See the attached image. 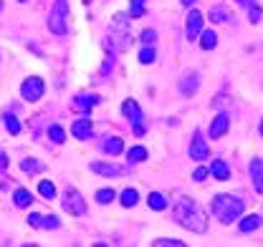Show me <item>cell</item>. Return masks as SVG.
Here are the masks:
<instances>
[{
  "mask_svg": "<svg viewBox=\"0 0 263 247\" xmlns=\"http://www.w3.org/2000/svg\"><path fill=\"white\" fill-rule=\"evenodd\" d=\"M172 219L182 224L185 230L195 232V235H205L208 232V214L203 212V207L197 205L195 199L190 197H182L175 202V207H172Z\"/></svg>",
  "mask_w": 263,
  "mask_h": 247,
  "instance_id": "1",
  "label": "cell"
},
{
  "mask_svg": "<svg viewBox=\"0 0 263 247\" xmlns=\"http://www.w3.org/2000/svg\"><path fill=\"white\" fill-rule=\"evenodd\" d=\"M210 210H213L215 219H220L223 224H230L233 219L243 214V199L233 197V194H218L210 202Z\"/></svg>",
  "mask_w": 263,
  "mask_h": 247,
  "instance_id": "2",
  "label": "cell"
},
{
  "mask_svg": "<svg viewBox=\"0 0 263 247\" xmlns=\"http://www.w3.org/2000/svg\"><path fill=\"white\" fill-rule=\"evenodd\" d=\"M127 23H129V15L127 13H117L114 15V23H112V43L119 51H127L132 46V38L127 33Z\"/></svg>",
  "mask_w": 263,
  "mask_h": 247,
  "instance_id": "3",
  "label": "cell"
},
{
  "mask_svg": "<svg viewBox=\"0 0 263 247\" xmlns=\"http://www.w3.org/2000/svg\"><path fill=\"white\" fill-rule=\"evenodd\" d=\"M66 18H69V0H56L48 15V28L53 35H66Z\"/></svg>",
  "mask_w": 263,
  "mask_h": 247,
  "instance_id": "4",
  "label": "cell"
},
{
  "mask_svg": "<svg viewBox=\"0 0 263 247\" xmlns=\"http://www.w3.org/2000/svg\"><path fill=\"white\" fill-rule=\"evenodd\" d=\"M63 210L74 214V217H81L86 212V202L81 199V194L76 189H66V197H63Z\"/></svg>",
  "mask_w": 263,
  "mask_h": 247,
  "instance_id": "5",
  "label": "cell"
},
{
  "mask_svg": "<svg viewBox=\"0 0 263 247\" xmlns=\"http://www.w3.org/2000/svg\"><path fill=\"white\" fill-rule=\"evenodd\" d=\"M43 91H46V86H43V81L38 76H31L23 81V86H20V96L28 99V101H38L43 96Z\"/></svg>",
  "mask_w": 263,
  "mask_h": 247,
  "instance_id": "6",
  "label": "cell"
},
{
  "mask_svg": "<svg viewBox=\"0 0 263 247\" xmlns=\"http://www.w3.org/2000/svg\"><path fill=\"white\" fill-rule=\"evenodd\" d=\"M208 154H210V149H208V144L203 139V131H195L192 141H190V156L195 162H203V159H208Z\"/></svg>",
  "mask_w": 263,
  "mask_h": 247,
  "instance_id": "7",
  "label": "cell"
},
{
  "mask_svg": "<svg viewBox=\"0 0 263 247\" xmlns=\"http://www.w3.org/2000/svg\"><path fill=\"white\" fill-rule=\"evenodd\" d=\"M228 126H230V116L223 111V114H218L213 119V124H210V139H220L223 134L228 131Z\"/></svg>",
  "mask_w": 263,
  "mask_h": 247,
  "instance_id": "8",
  "label": "cell"
},
{
  "mask_svg": "<svg viewBox=\"0 0 263 247\" xmlns=\"http://www.w3.org/2000/svg\"><path fill=\"white\" fill-rule=\"evenodd\" d=\"M185 31H187V38H190V40L200 35V31H203V13H197V10H190Z\"/></svg>",
  "mask_w": 263,
  "mask_h": 247,
  "instance_id": "9",
  "label": "cell"
},
{
  "mask_svg": "<svg viewBox=\"0 0 263 247\" xmlns=\"http://www.w3.org/2000/svg\"><path fill=\"white\" fill-rule=\"evenodd\" d=\"M122 114L127 119H132V124H142V108H139V104L134 99H127L122 104Z\"/></svg>",
  "mask_w": 263,
  "mask_h": 247,
  "instance_id": "10",
  "label": "cell"
},
{
  "mask_svg": "<svg viewBox=\"0 0 263 247\" xmlns=\"http://www.w3.org/2000/svg\"><path fill=\"white\" fill-rule=\"evenodd\" d=\"M197 86H200V76H197V73H185V76L180 78V91H182L185 96H192V94L197 91Z\"/></svg>",
  "mask_w": 263,
  "mask_h": 247,
  "instance_id": "11",
  "label": "cell"
},
{
  "mask_svg": "<svg viewBox=\"0 0 263 247\" xmlns=\"http://www.w3.org/2000/svg\"><path fill=\"white\" fill-rule=\"evenodd\" d=\"M71 134L76 139H89L91 137V119H76L71 124Z\"/></svg>",
  "mask_w": 263,
  "mask_h": 247,
  "instance_id": "12",
  "label": "cell"
},
{
  "mask_svg": "<svg viewBox=\"0 0 263 247\" xmlns=\"http://www.w3.org/2000/svg\"><path fill=\"white\" fill-rule=\"evenodd\" d=\"M251 179H253L256 192L263 194V159H253L251 162Z\"/></svg>",
  "mask_w": 263,
  "mask_h": 247,
  "instance_id": "13",
  "label": "cell"
},
{
  "mask_svg": "<svg viewBox=\"0 0 263 247\" xmlns=\"http://www.w3.org/2000/svg\"><path fill=\"white\" fill-rule=\"evenodd\" d=\"M208 172L218 179V182H228V179H230V169H228V164H225L223 159H215V162L210 164Z\"/></svg>",
  "mask_w": 263,
  "mask_h": 247,
  "instance_id": "14",
  "label": "cell"
},
{
  "mask_svg": "<svg viewBox=\"0 0 263 247\" xmlns=\"http://www.w3.org/2000/svg\"><path fill=\"white\" fill-rule=\"evenodd\" d=\"M96 104H99V96H94V94H91V96H89V94H81V96L74 99V108H76V111H91Z\"/></svg>",
  "mask_w": 263,
  "mask_h": 247,
  "instance_id": "15",
  "label": "cell"
},
{
  "mask_svg": "<svg viewBox=\"0 0 263 247\" xmlns=\"http://www.w3.org/2000/svg\"><path fill=\"white\" fill-rule=\"evenodd\" d=\"M147 205H149V210L162 212V210H167V197H165V194H160V192H149Z\"/></svg>",
  "mask_w": 263,
  "mask_h": 247,
  "instance_id": "16",
  "label": "cell"
},
{
  "mask_svg": "<svg viewBox=\"0 0 263 247\" xmlns=\"http://www.w3.org/2000/svg\"><path fill=\"white\" fill-rule=\"evenodd\" d=\"M91 172L96 174H104V176H114V174H122V169L117 164H106V162H94L91 164Z\"/></svg>",
  "mask_w": 263,
  "mask_h": 247,
  "instance_id": "17",
  "label": "cell"
},
{
  "mask_svg": "<svg viewBox=\"0 0 263 247\" xmlns=\"http://www.w3.org/2000/svg\"><path fill=\"white\" fill-rule=\"evenodd\" d=\"M238 3L248 10V20H251V23H258V20H261V5L256 3V0H238Z\"/></svg>",
  "mask_w": 263,
  "mask_h": 247,
  "instance_id": "18",
  "label": "cell"
},
{
  "mask_svg": "<svg viewBox=\"0 0 263 247\" xmlns=\"http://www.w3.org/2000/svg\"><path fill=\"white\" fill-rule=\"evenodd\" d=\"M228 18H230V13H228L225 5H213L210 8V20H213V23H225Z\"/></svg>",
  "mask_w": 263,
  "mask_h": 247,
  "instance_id": "19",
  "label": "cell"
},
{
  "mask_svg": "<svg viewBox=\"0 0 263 247\" xmlns=\"http://www.w3.org/2000/svg\"><path fill=\"white\" fill-rule=\"evenodd\" d=\"M200 46H203L205 51H213V48L218 46V35H215V31H200Z\"/></svg>",
  "mask_w": 263,
  "mask_h": 247,
  "instance_id": "20",
  "label": "cell"
},
{
  "mask_svg": "<svg viewBox=\"0 0 263 247\" xmlns=\"http://www.w3.org/2000/svg\"><path fill=\"white\" fill-rule=\"evenodd\" d=\"M258 227H261V217L258 214H251V217H246L243 222H240V232L243 235H248V232H253Z\"/></svg>",
  "mask_w": 263,
  "mask_h": 247,
  "instance_id": "21",
  "label": "cell"
},
{
  "mask_svg": "<svg viewBox=\"0 0 263 247\" xmlns=\"http://www.w3.org/2000/svg\"><path fill=\"white\" fill-rule=\"evenodd\" d=\"M15 207H31V202H33V194L28 189H15Z\"/></svg>",
  "mask_w": 263,
  "mask_h": 247,
  "instance_id": "22",
  "label": "cell"
},
{
  "mask_svg": "<svg viewBox=\"0 0 263 247\" xmlns=\"http://www.w3.org/2000/svg\"><path fill=\"white\" fill-rule=\"evenodd\" d=\"M122 149H124V144H122V139H117V137H112V139H106V141H104V151H106V154H112V156H117Z\"/></svg>",
  "mask_w": 263,
  "mask_h": 247,
  "instance_id": "23",
  "label": "cell"
},
{
  "mask_svg": "<svg viewBox=\"0 0 263 247\" xmlns=\"http://www.w3.org/2000/svg\"><path fill=\"white\" fill-rule=\"evenodd\" d=\"M38 192H41L43 199H53L56 197V187H53V182H48V179H43V182L38 184Z\"/></svg>",
  "mask_w": 263,
  "mask_h": 247,
  "instance_id": "24",
  "label": "cell"
},
{
  "mask_svg": "<svg viewBox=\"0 0 263 247\" xmlns=\"http://www.w3.org/2000/svg\"><path fill=\"white\" fill-rule=\"evenodd\" d=\"M112 199H117V192L112 187H104V189L96 192V202H99V205H109Z\"/></svg>",
  "mask_w": 263,
  "mask_h": 247,
  "instance_id": "25",
  "label": "cell"
},
{
  "mask_svg": "<svg viewBox=\"0 0 263 247\" xmlns=\"http://www.w3.org/2000/svg\"><path fill=\"white\" fill-rule=\"evenodd\" d=\"M155 58H157V53H155V46H144V48L139 51V63H144V66L155 63Z\"/></svg>",
  "mask_w": 263,
  "mask_h": 247,
  "instance_id": "26",
  "label": "cell"
},
{
  "mask_svg": "<svg viewBox=\"0 0 263 247\" xmlns=\"http://www.w3.org/2000/svg\"><path fill=\"white\" fill-rule=\"evenodd\" d=\"M127 156H129V162H144L147 159V149L144 146H132L127 151Z\"/></svg>",
  "mask_w": 263,
  "mask_h": 247,
  "instance_id": "27",
  "label": "cell"
},
{
  "mask_svg": "<svg viewBox=\"0 0 263 247\" xmlns=\"http://www.w3.org/2000/svg\"><path fill=\"white\" fill-rule=\"evenodd\" d=\"M137 199H139L137 189H124V192H122V205H124V207H134Z\"/></svg>",
  "mask_w": 263,
  "mask_h": 247,
  "instance_id": "28",
  "label": "cell"
},
{
  "mask_svg": "<svg viewBox=\"0 0 263 247\" xmlns=\"http://www.w3.org/2000/svg\"><path fill=\"white\" fill-rule=\"evenodd\" d=\"M144 15V0H132L129 3V18H142Z\"/></svg>",
  "mask_w": 263,
  "mask_h": 247,
  "instance_id": "29",
  "label": "cell"
},
{
  "mask_svg": "<svg viewBox=\"0 0 263 247\" xmlns=\"http://www.w3.org/2000/svg\"><path fill=\"white\" fill-rule=\"evenodd\" d=\"M20 169H23V172H31V174H38V172L43 169V164L36 162V159H23V162H20Z\"/></svg>",
  "mask_w": 263,
  "mask_h": 247,
  "instance_id": "30",
  "label": "cell"
},
{
  "mask_svg": "<svg viewBox=\"0 0 263 247\" xmlns=\"http://www.w3.org/2000/svg\"><path fill=\"white\" fill-rule=\"evenodd\" d=\"M48 137H51V141H56V144H63V141H66V131H63L61 126H56V124H53V126L48 129Z\"/></svg>",
  "mask_w": 263,
  "mask_h": 247,
  "instance_id": "31",
  "label": "cell"
},
{
  "mask_svg": "<svg viewBox=\"0 0 263 247\" xmlns=\"http://www.w3.org/2000/svg\"><path fill=\"white\" fill-rule=\"evenodd\" d=\"M58 224H61V222H58V217H53V214H51V217H41V227H43V230H58Z\"/></svg>",
  "mask_w": 263,
  "mask_h": 247,
  "instance_id": "32",
  "label": "cell"
},
{
  "mask_svg": "<svg viewBox=\"0 0 263 247\" xmlns=\"http://www.w3.org/2000/svg\"><path fill=\"white\" fill-rule=\"evenodd\" d=\"M139 40L144 43V46H155V40H157V33L147 28V31H142V38H139Z\"/></svg>",
  "mask_w": 263,
  "mask_h": 247,
  "instance_id": "33",
  "label": "cell"
},
{
  "mask_svg": "<svg viewBox=\"0 0 263 247\" xmlns=\"http://www.w3.org/2000/svg\"><path fill=\"white\" fill-rule=\"evenodd\" d=\"M5 129H8L10 134H18V131H20V124H18V119L8 114V116H5Z\"/></svg>",
  "mask_w": 263,
  "mask_h": 247,
  "instance_id": "34",
  "label": "cell"
},
{
  "mask_svg": "<svg viewBox=\"0 0 263 247\" xmlns=\"http://www.w3.org/2000/svg\"><path fill=\"white\" fill-rule=\"evenodd\" d=\"M170 245H172V247H182L180 240H157V242H155V247H170Z\"/></svg>",
  "mask_w": 263,
  "mask_h": 247,
  "instance_id": "35",
  "label": "cell"
},
{
  "mask_svg": "<svg viewBox=\"0 0 263 247\" xmlns=\"http://www.w3.org/2000/svg\"><path fill=\"white\" fill-rule=\"evenodd\" d=\"M210 172L205 169V167H200V169H195V174H192V179H195V182H205V176H208Z\"/></svg>",
  "mask_w": 263,
  "mask_h": 247,
  "instance_id": "36",
  "label": "cell"
},
{
  "mask_svg": "<svg viewBox=\"0 0 263 247\" xmlns=\"http://www.w3.org/2000/svg\"><path fill=\"white\" fill-rule=\"evenodd\" d=\"M28 224H33V227H41V214L31 212V214H28Z\"/></svg>",
  "mask_w": 263,
  "mask_h": 247,
  "instance_id": "37",
  "label": "cell"
},
{
  "mask_svg": "<svg viewBox=\"0 0 263 247\" xmlns=\"http://www.w3.org/2000/svg\"><path fill=\"white\" fill-rule=\"evenodd\" d=\"M112 66H114V58H106L104 66H101V73H109V69H112Z\"/></svg>",
  "mask_w": 263,
  "mask_h": 247,
  "instance_id": "38",
  "label": "cell"
},
{
  "mask_svg": "<svg viewBox=\"0 0 263 247\" xmlns=\"http://www.w3.org/2000/svg\"><path fill=\"white\" fill-rule=\"evenodd\" d=\"M215 106H218V108H225V106H228V99H225V96H218Z\"/></svg>",
  "mask_w": 263,
  "mask_h": 247,
  "instance_id": "39",
  "label": "cell"
},
{
  "mask_svg": "<svg viewBox=\"0 0 263 247\" xmlns=\"http://www.w3.org/2000/svg\"><path fill=\"white\" fill-rule=\"evenodd\" d=\"M5 167H8V156H5V154H0V172H3Z\"/></svg>",
  "mask_w": 263,
  "mask_h": 247,
  "instance_id": "40",
  "label": "cell"
},
{
  "mask_svg": "<svg viewBox=\"0 0 263 247\" xmlns=\"http://www.w3.org/2000/svg\"><path fill=\"white\" fill-rule=\"evenodd\" d=\"M134 134H137V137H142V134H144V126H142V124H134Z\"/></svg>",
  "mask_w": 263,
  "mask_h": 247,
  "instance_id": "41",
  "label": "cell"
},
{
  "mask_svg": "<svg viewBox=\"0 0 263 247\" xmlns=\"http://www.w3.org/2000/svg\"><path fill=\"white\" fill-rule=\"evenodd\" d=\"M192 3H195V0H182V5H187V8H190Z\"/></svg>",
  "mask_w": 263,
  "mask_h": 247,
  "instance_id": "42",
  "label": "cell"
},
{
  "mask_svg": "<svg viewBox=\"0 0 263 247\" xmlns=\"http://www.w3.org/2000/svg\"><path fill=\"white\" fill-rule=\"evenodd\" d=\"M261 137H263V121H261Z\"/></svg>",
  "mask_w": 263,
  "mask_h": 247,
  "instance_id": "43",
  "label": "cell"
},
{
  "mask_svg": "<svg viewBox=\"0 0 263 247\" xmlns=\"http://www.w3.org/2000/svg\"><path fill=\"white\" fill-rule=\"evenodd\" d=\"M0 10H3V0H0Z\"/></svg>",
  "mask_w": 263,
  "mask_h": 247,
  "instance_id": "44",
  "label": "cell"
},
{
  "mask_svg": "<svg viewBox=\"0 0 263 247\" xmlns=\"http://www.w3.org/2000/svg\"><path fill=\"white\" fill-rule=\"evenodd\" d=\"M20 3H28V0H20Z\"/></svg>",
  "mask_w": 263,
  "mask_h": 247,
  "instance_id": "45",
  "label": "cell"
}]
</instances>
